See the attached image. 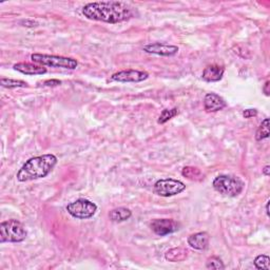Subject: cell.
I'll use <instances>...</instances> for the list:
<instances>
[{"instance_id":"obj_10","label":"cell","mask_w":270,"mask_h":270,"mask_svg":"<svg viewBox=\"0 0 270 270\" xmlns=\"http://www.w3.org/2000/svg\"><path fill=\"white\" fill-rule=\"evenodd\" d=\"M142 50L149 54H155L159 56H174L178 53V47L167 44L163 42H153L148 43Z\"/></svg>"},{"instance_id":"obj_1","label":"cell","mask_w":270,"mask_h":270,"mask_svg":"<svg viewBox=\"0 0 270 270\" xmlns=\"http://www.w3.org/2000/svg\"><path fill=\"white\" fill-rule=\"evenodd\" d=\"M88 19L106 23H120L129 20L134 15L133 7L123 1H97L83 7Z\"/></svg>"},{"instance_id":"obj_5","label":"cell","mask_w":270,"mask_h":270,"mask_svg":"<svg viewBox=\"0 0 270 270\" xmlns=\"http://www.w3.org/2000/svg\"><path fill=\"white\" fill-rule=\"evenodd\" d=\"M31 59L41 66H48L51 68H62L68 70H74L78 66V61L71 57H64L57 55H48V54L35 53L31 55Z\"/></svg>"},{"instance_id":"obj_8","label":"cell","mask_w":270,"mask_h":270,"mask_svg":"<svg viewBox=\"0 0 270 270\" xmlns=\"http://www.w3.org/2000/svg\"><path fill=\"white\" fill-rule=\"evenodd\" d=\"M149 74L146 71H138V70H124L116 72L112 76L111 79L114 82L119 83H140L143 80L148 79Z\"/></svg>"},{"instance_id":"obj_7","label":"cell","mask_w":270,"mask_h":270,"mask_svg":"<svg viewBox=\"0 0 270 270\" xmlns=\"http://www.w3.org/2000/svg\"><path fill=\"white\" fill-rule=\"evenodd\" d=\"M185 189H186V185L183 182L178 181V179L164 178V179H158V181L154 184L153 191L159 196L169 197V196H173V195L182 193Z\"/></svg>"},{"instance_id":"obj_17","label":"cell","mask_w":270,"mask_h":270,"mask_svg":"<svg viewBox=\"0 0 270 270\" xmlns=\"http://www.w3.org/2000/svg\"><path fill=\"white\" fill-rule=\"evenodd\" d=\"M182 175L188 179H190V181H201V179L203 178L202 171L199 168L190 167V166L183 168Z\"/></svg>"},{"instance_id":"obj_3","label":"cell","mask_w":270,"mask_h":270,"mask_svg":"<svg viewBox=\"0 0 270 270\" xmlns=\"http://www.w3.org/2000/svg\"><path fill=\"white\" fill-rule=\"evenodd\" d=\"M212 186L214 190L224 196L236 197L242 193L244 183L238 176L222 174L213 179Z\"/></svg>"},{"instance_id":"obj_14","label":"cell","mask_w":270,"mask_h":270,"mask_svg":"<svg viewBox=\"0 0 270 270\" xmlns=\"http://www.w3.org/2000/svg\"><path fill=\"white\" fill-rule=\"evenodd\" d=\"M14 70L20 72L25 75H42L47 73V69L36 66L33 64H29V62H19V64L14 65Z\"/></svg>"},{"instance_id":"obj_27","label":"cell","mask_w":270,"mask_h":270,"mask_svg":"<svg viewBox=\"0 0 270 270\" xmlns=\"http://www.w3.org/2000/svg\"><path fill=\"white\" fill-rule=\"evenodd\" d=\"M266 214L269 217V201H267L266 203Z\"/></svg>"},{"instance_id":"obj_18","label":"cell","mask_w":270,"mask_h":270,"mask_svg":"<svg viewBox=\"0 0 270 270\" xmlns=\"http://www.w3.org/2000/svg\"><path fill=\"white\" fill-rule=\"evenodd\" d=\"M0 85H1V87L7 88V89L29 87L28 83L23 82V80H17V79H11V78H1L0 79Z\"/></svg>"},{"instance_id":"obj_6","label":"cell","mask_w":270,"mask_h":270,"mask_svg":"<svg viewBox=\"0 0 270 270\" xmlns=\"http://www.w3.org/2000/svg\"><path fill=\"white\" fill-rule=\"evenodd\" d=\"M67 211L70 215L79 220L91 219L97 211V206L91 201L79 199L67 206Z\"/></svg>"},{"instance_id":"obj_21","label":"cell","mask_w":270,"mask_h":270,"mask_svg":"<svg viewBox=\"0 0 270 270\" xmlns=\"http://www.w3.org/2000/svg\"><path fill=\"white\" fill-rule=\"evenodd\" d=\"M177 113H178L177 108H173V109H165V110H163V112L160 113L159 118H158V124L167 123L171 119L175 118V116L177 115Z\"/></svg>"},{"instance_id":"obj_16","label":"cell","mask_w":270,"mask_h":270,"mask_svg":"<svg viewBox=\"0 0 270 270\" xmlns=\"http://www.w3.org/2000/svg\"><path fill=\"white\" fill-rule=\"evenodd\" d=\"M188 256V250L182 247L172 248L167 251L165 258L169 262H182Z\"/></svg>"},{"instance_id":"obj_23","label":"cell","mask_w":270,"mask_h":270,"mask_svg":"<svg viewBox=\"0 0 270 270\" xmlns=\"http://www.w3.org/2000/svg\"><path fill=\"white\" fill-rule=\"evenodd\" d=\"M258 115V110L257 109H246L244 112H243V116L245 119H253L256 118Z\"/></svg>"},{"instance_id":"obj_11","label":"cell","mask_w":270,"mask_h":270,"mask_svg":"<svg viewBox=\"0 0 270 270\" xmlns=\"http://www.w3.org/2000/svg\"><path fill=\"white\" fill-rule=\"evenodd\" d=\"M227 107V103L223 97L215 93L206 94L204 98V109L206 112H218Z\"/></svg>"},{"instance_id":"obj_13","label":"cell","mask_w":270,"mask_h":270,"mask_svg":"<svg viewBox=\"0 0 270 270\" xmlns=\"http://www.w3.org/2000/svg\"><path fill=\"white\" fill-rule=\"evenodd\" d=\"M224 72H225V69L222 66L211 65L205 68V70L203 71L202 78L207 83L220 82V80L223 78Z\"/></svg>"},{"instance_id":"obj_2","label":"cell","mask_w":270,"mask_h":270,"mask_svg":"<svg viewBox=\"0 0 270 270\" xmlns=\"http://www.w3.org/2000/svg\"><path fill=\"white\" fill-rule=\"evenodd\" d=\"M57 164V157L54 154H43L28 159L18 171L16 177L18 182H30L43 178Z\"/></svg>"},{"instance_id":"obj_19","label":"cell","mask_w":270,"mask_h":270,"mask_svg":"<svg viewBox=\"0 0 270 270\" xmlns=\"http://www.w3.org/2000/svg\"><path fill=\"white\" fill-rule=\"evenodd\" d=\"M269 134H270V131H269V120L265 119L262 122V124H261V126H260L258 131H257V133H256V139L257 140H262V139L268 138L269 137Z\"/></svg>"},{"instance_id":"obj_15","label":"cell","mask_w":270,"mask_h":270,"mask_svg":"<svg viewBox=\"0 0 270 270\" xmlns=\"http://www.w3.org/2000/svg\"><path fill=\"white\" fill-rule=\"evenodd\" d=\"M132 217V212L130 209L125 208V207H120V208H115L110 211L109 218L112 222L121 223L129 220Z\"/></svg>"},{"instance_id":"obj_9","label":"cell","mask_w":270,"mask_h":270,"mask_svg":"<svg viewBox=\"0 0 270 270\" xmlns=\"http://www.w3.org/2000/svg\"><path fill=\"white\" fill-rule=\"evenodd\" d=\"M150 227L155 235L165 237L176 232L179 229V224L171 219H157L151 223Z\"/></svg>"},{"instance_id":"obj_22","label":"cell","mask_w":270,"mask_h":270,"mask_svg":"<svg viewBox=\"0 0 270 270\" xmlns=\"http://www.w3.org/2000/svg\"><path fill=\"white\" fill-rule=\"evenodd\" d=\"M206 267L208 269H215V270L225 269V265L223 264L222 260L218 257H211L207 260Z\"/></svg>"},{"instance_id":"obj_4","label":"cell","mask_w":270,"mask_h":270,"mask_svg":"<svg viewBox=\"0 0 270 270\" xmlns=\"http://www.w3.org/2000/svg\"><path fill=\"white\" fill-rule=\"evenodd\" d=\"M28 232L17 220H8L0 224V242L20 243L26 239Z\"/></svg>"},{"instance_id":"obj_20","label":"cell","mask_w":270,"mask_h":270,"mask_svg":"<svg viewBox=\"0 0 270 270\" xmlns=\"http://www.w3.org/2000/svg\"><path fill=\"white\" fill-rule=\"evenodd\" d=\"M255 266L257 269H264V270H269L270 269V259L268 256H265V255H261V256H258L256 259H255V262H254Z\"/></svg>"},{"instance_id":"obj_26","label":"cell","mask_w":270,"mask_h":270,"mask_svg":"<svg viewBox=\"0 0 270 270\" xmlns=\"http://www.w3.org/2000/svg\"><path fill=\"white\" fill-rule=\"evenodd\" d=\"M263 174L266 175V176H269V175H270V167H269V166H266V167L263 169Z\"/></svg>"},{"instance_id":"obj_24","label":"cell","mask_w":270,"mask_h":270,"mask_svg":"<svg viewBox=\"0 0 270 270\" xmlns=\"http://www.w3.org/2000/svg\"><path fill=\"white\" fill-rule=\"evenodd\" d=\"M59 85H61V82L58 79H50L44 82V86L46 87H56Z\"/></svg>"},{"instance_id":"obj_12","label":"cell","mask_w":270,"mask_h":270,"mask_svg":"<svg viewBox=\"0 0 270 270\" xmlns=\"http://www.w3.org/2000/svg\"><path fill=\"white\" fill-rule=\"evenodd\" d=\"M188 245L196 250H205L209 244V236L207 232H197L187 240Z\"/></svg>"},{"instance_id":"obj_25","label":"cell","mask_w":270,"mask_h":270,"mask_svg":"<svg viewBox=\"0 0 270 270\" xmlns=\"http://www.w3.org/2000/svg\"><path fill=\"white\" fill-rule=\"evenodd\" d=\"M269 87H270V82H269V80H267V82H266L265 85H264V87H263V92L265 93L266 96H269V94H270V89H269Z\"/></svg>"}]
</instances>
